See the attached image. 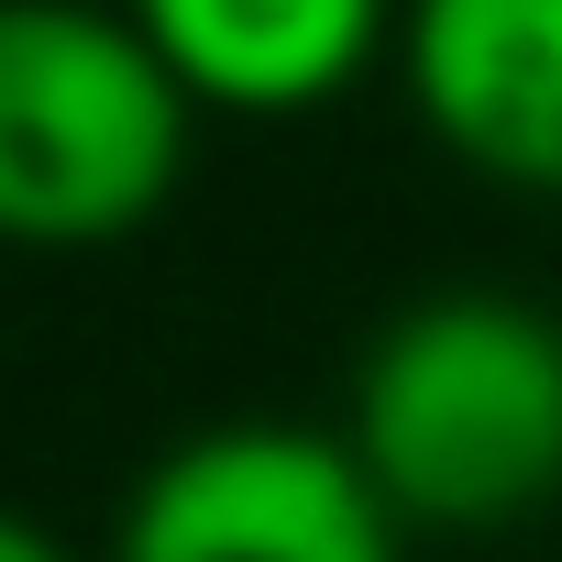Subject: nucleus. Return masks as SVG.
I'll list each match as a JSON object with an SVG mask.
<instances>
[{
    "mask_svg": "<svg viewBox=\"0 0 562 562\" xmlns=\"http://www.w3.org/2000/svg\"><path fill=\"white\" fill-rule=\"evenodd\" d=\"M122 12L199 111L299 122L397 45L408 0H122Z\"/></svg>",
    "mask_w": 562,
    "mask_h": 562,
    "instance_id": "39448f33",
    "label": "nucleus"
},
{
    "mask_svg": "<svg viewBox=\"0 0 562 562\" xmlns=\"http://www.w3.org/2000/svg\"><path fill=\"white\" fill-rule=\"evenodd\" d=\"M199 100L100 0H0V243L100 254L188 177Z\"/></svg>",
    "mask_w": 562,
    "mask_h": 562,
    "instance_id": "f03ea898",
    "label": "nucleus"
},
{
    "mask_svg": "<svg viewBox=\"0 0 562 562\" xmlns=\"http://www.w3.org/2000/svg\"><path fill=\"white\" fill-rule=\"evenodd\" d=\"M353 463L408 529H518L562 496V321L496 288L419 299L353 375Z\"/></svg>",
    "mask_w": 562,
    "mask_h": 562,
    "instance_id": "f257e3e1",
    "label": "nucleus"
},
{
    "mask_svg": "<svg viewBox=\"0 0 562 562\" xmlns=\"http://www.w3.org/2000/svg\"><path fill=\"white\" fill-rule=\"evenodd\" d=\"M111 562H397V518L342 430L221 419L133 474Z\"/></svg>",
    "mask_w": 562,
    "mask_h": 562,
    "instance_id": "7ed1b4c3",
    "label": "nucleus"
},
{
    "mask_svg": "<svg viewBox=\"0 0 562 562\" xmlns=\"http://www.w3.org/2000/svg\"><path fill=\"white\" fill-rule=\"evenodd\" d=\"M0 562H67V551H56V540L23 518V507H0Z\"/></svg>",
    "mask_w": 562,
    "mask_h": 562,
    "instance_id": "423d86ee",
    "label": "nucleus"
},
{
    "mask_svg": "<svg viewBox=\"0 0 562 562\" xmlns=\"http://www.w3.org/2000/svg\"><path fill=\"white\" fill-rule=\"evenodd\" d=\"M397 78L441 155L562 199V0H408Z\"/></svg>",
    "mask_w": 562,
    "mask_h": 562,
    "instance_id": "20e7f679",
    "label": "nucleus"
}]
</instances>
